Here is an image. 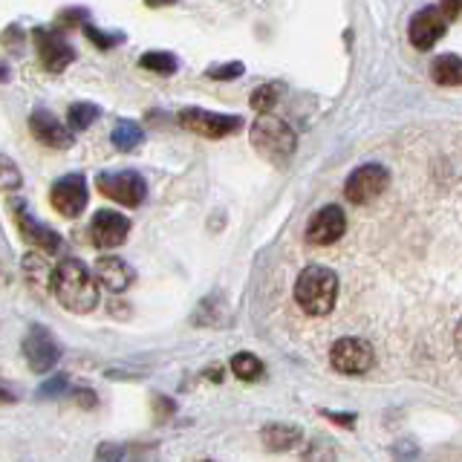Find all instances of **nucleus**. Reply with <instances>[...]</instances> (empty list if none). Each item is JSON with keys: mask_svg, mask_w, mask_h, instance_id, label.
Listing matches in <instances>:
<instances>
[{"mask_svg": "<svg viewBox=\"0 0 462 462\" xmlns=\"http://www.w3.org/2000/svg\"><path fill=\"white\" fill-rule=\"evenodd\" d=\"M50 289L55 292L58 303L76 315H87L98 307V283L93 278V272L76 257H64L61 263L52 269Z\"/></svg>", "mask_w": 462, "mask_h": 462, "instance_id": "obj_1", "label": "nucleus"}, {"mask_svg": "<svg viewBox=\"0 0 462 462\" xmlns=\"http://www.w3.org/2000/svg\"><path fill=\"white\" fill-rule=\"evenodd\" d=\"M338 278L327 266H307L295 281V300L307 315H327L336 307Z\"/></svg>", "mask_w": 462, "mask_h": 462, "instance_id": "obj_2", "label": "nucleus"}, {"mask_svg": "<svg viewBox=\"0 0 462 462\" xmlns=\"http://www.w3.org/2000/svg\"><path fill=\"white\" fill-rule=\"evenodd\" d=\"M249 136H252L254 151L274 165H286L298 148L295 130L289 127L283 119H278V116H257V122L252 125Z\"/></svg>", "mask_w": 462, "mask_h": 462, "instance_id": "obj_3", "label": "nucleus"}, {"mask_svg": "<svg viewBox=\"0 0 462 462\" xmlns=\"http://www.w3.org/2000/svg\"><path fill=\"white\" fill-rule=\"evenodd\" d=\"M180 127L191 130L197 136H206V139H226L231 134H237L243 127L240 116H231V113H211V110H199V107H188L177 116Z\"/></svg>", "mask_w": 462, "mask_h": 462, "instance_id": "obj_4", "label": "nucleus"}, {"mask_svg": "<svg viewBox=\"0 0 462 462\" xmlns=\"http://www.w3.org/2000/svg\"><path fill=\"white\" fill-rule=\"evenodd\" d=\"M390 185V171L384 165H361L356 168L344 185V197L353 202V206H367L375 197L384 194V188Z\"/></svg>", "mask_w": 462, "mask_h": 462, "instance_id": "obj_5", "label": "nucleus"}, {"mask_svg": "<svg viewBox=\"0 0 462 462\" xmlns=\"http://www.w3.org/2000/svg\"><path fill=\"white\" fill-rule=\"evenodd\" d=\"M96 185L105 197H110L113 202H119V206H127V208H136L144 199V194H148V185H144L142 173H136V171L98 173Z\"/></svg>", "mask_w": 462, "mask_h": 462, "instance_id": "obj_6", "label": "nucleus"}, {"mask_svg": "<svg viewBox=\"0 0 462 462\" xmlns=\"http://www.w3.org/2000/svg\"><path fill=\"white\" fill-rule=\"evenodd\" d=\"M329 365L344 375H361L373 367V346L365 338H341L332 344Z\"/></svg>", "mask_w": 462, "mask_h": 462, "instance_id": "obj_7", "label": "nucleus"}, {"mask_svg": "<svg viewBox=\"0 0 462 462\" xmlns=\"http://www.w3.org/2000/svg\"><path fill=\"white\" fill-rule=\"evenodd\" d=\"M23 358L35 373H47L58 365V358H61V346H58L50 329L35 324V327H29L23 338Z\"/></svg>", "mask_w": 462, "mask_h": 462, "instance_id": "obj_8", "label": "nucleus"}, {"mask_svg": "<svg viewBox=\"0 0 462 462\" xmlns=\"http://www.w3.org/2000/svg\"><path fill=\"white\" fill-rule=\"evenodd\" d=\"M87 199H90V191H87V180L81 173H67L50 191L52 208L64 217H79L87 208Z\"/></svg>", "mask_w": 462, "mask_h": 462, "instance_id": "obj_9", "label": "nucleus"}, {"mask_svg": "<svg viewBox=\"0 0 462 462\" xmlns=\"http://www.w3.org/2000/svg\"><path fill=\"white\" fill-rule=\"evenodd\" d=\"M12 208H14V223H18V231L35 245V249H41V254H61L64 252V240L58 237L50 226L38 223L35 217L29 214L26 202H14Z\"/></svg>", "mask_w": 462, "mask_h": 462, "instance_id": "obj_10", "label": "nucleus"}, {"mask_svg": "<svg viewBox=\"0 0 462 462\" xmlns=\"http://www.w3.org/2000/svg\"><path fill=\"white\" fill-rule=\"evenodd\" d=\"M130 235V220L119 211H98L90 223V243L96 249H116Z\"/></svg>", "mask_w": 462, "mask_h": 462, "instance_id": "obj_11", "label": "nucleus"}, {"mask_svg": "<svg viewBox=\"0 0 462 462\" xmlns=\"http://www.w3.org/2000/svg\"><path fill=\"white\" fill-rule=\"evenodd\" d=\"M32 38L38 43V58H41L43 69L64 72L72 61H76V52H72V47L55 32V29H35Z\"/></svg>", "mask_w": 462, "mask_h": 462, "instance_id": "obj_12", "label": "nucleus"}, {"mask_svg": "<svg viewBox=\"0 0 462 462\" xmlns=\"http://www.w3.org/2000/svg\"><path fill=\"white\" fill-rule=\"evenodd\" d=\"M445 29H448V18L442 14V9L439 6H425L411 18L408 35H411V43L416 50H430L433 43L445 35Z\"/></svg>", "mask_w": 462, "mask_h": 462, "instance_id": "obj_13", "label": "nucleus"}, {"mask_svg": "<svg viewBox=\"0 0 462 462\" xmlns=\"http://www.w3.org/2000/svg\"><path fill=\"white\" fill-rule=\"evenodd\" d=\"M346 231V214L338 206H324L318 214H312V220L307 226V243L312 245H332L341 240Z\"/></svg>", "mask_w": 462, "mask_h": 462, "instance_id": "obj_14", "label": "nucleus"}, {"mask_svg": "<svg viewBox=\"0 0 462 462\" xmlns=\"http://www.w3.org/2000/svg\"><path fill=\"white\" fill-rule=\"evenodd\" d=\"M29 130H32V136L41 144H47V148L64 151L72 144V134L55 119L50 110H35L32 116H29Z\"/></svg>", "mask_w": 462, "mask_h": 462, "instance_id": "obj_15", "label": "nucleus"}, {"mask_svg": "<svg viewBox=\"0 0 462 462\" xmlns=\"http://www.w3.org/2000/svg\"><path fill=\"white\" fill-rule=\"evenodd\" d=\"M96 283H101L105 289H110V292H125V289L134 283V269H130L122 257H116V254H105V257H98V263H96Z\"/></svg>", "mask_w": 462, "mask_h": 462, "instance_id": "obj_16", "label": "nucleus"}, {"mask_svg": "<svg viewBox=\"0 0 462 462\" xmlns=\"http://www.w3.org/2000/svg\"><path fill=\"white\" fill-rule=\"evenodd\" d=\"M260 439L269 448V451H292V448L303 439V430L298 425H283V422H274L266 425Z\"/></svg>", "mask_w": 462, "mask_h": 462, "instance_id": "obj_17", "label": "nucleus"}, {"mask_svg": "<svg viewBox=\"0 0 462 462\" xmlns=\"http://www.w3.org/2000/svg\"><path fill=\"white\" fill-rule=\"evenodd\" d=\"M21 266H23V278L29 281V286H32L35 292H47L52 286V269L41 254H26Z\"/></svg>", "mask_w": 462, "mask_h": 462, "instance_id": "obj_18", "label": "nucleus"}, {"mask_svg": "<svg viewBox=\"0 0 462 462\" xmlns=\"http://www.w3.org/2000/svg\"><path fill=\"white\" fill-rule=\"evenodd\" d=\"M430 79L442 87H462V58L442 55L430 64Z\"/></svg>", "mask_w": 462, "mask_h": 462, "instance_id": "obj_19", "label": "nucleus"}, {"mask_svg": "<svg viewBox=\"0 0 462 462\" xmlns=\"http://www.w3.org/2000/svg\"><path fill=\"white\" fill-rule=\"evenodd\" d=\"M113 144L119 148L122 153H130V151H136L142 139H144V130L136 125V122H130V119H122V122H116L113 127Z\"/></svg>", "mask_w": 462, "mask_h": 462, "instance_id": "obj_20", "label": "nucleus"}, {"mask_svg": "<svg viewBox=\"0 0 462 462\" xmlns=\"http://www.w3.org/2000/svg\"><path fill=\"white\" fill-rule=\"evenodd\" d=\"M231 373L243 382H257L260 375H263V361L252 353H237L235 358H231Z\"/></svg>", "mask_w": 462, "mask_h": 462, "instance_id": "obj_21", "label": "nucleus"}, {"mask_svg": "<svg viewBox=\"0 0 462 462\" xmlns=\"http://www.w3.org/2000/svg\"><path fill=\"white\" fill-rule=\"evenodd\" d=\"M139 64L151 72H159V76H173L177 72V55L171 52H144L139 58Z\"/></svg>", "mask_w": 462, "mask_h": 462, "instance_id": "obj_22", "label": "nucleus"}, {"mask_svg": "<svg viewBox=\"0 0 462 462\" xmlns=\"http://www.w3.org/2000/svg\"><path fill=\"white\" fill-rule=\"evenodd\" d=\"M281 90H283L281 84H260L257 90L252 93V107H254L257 113L269 116V113H272V107L278 105V98H281Z\"/></svg>", "mask_w": 462, "mask_h": 462, "instance_id": "obj_23", "label": "nucleus"}, {"mask_svg": "<svg viewBox=\"0 0 462 462\" xmlns=\"http://www.w3.org/2000/svg\"><path fill=\"white\" fill-rule=\"evenodd\" d=\"M96 119H98V107L96 105H87V101H79V105H72L69 113H67V122H69L72 130H87Z\"/></svg>", "mask_w": 462, "mask_h": 462, "instance_id": "obj_24", "label": "nucleus"}, {"mask_svg": "<svg viewBox=\"0 0 462 462\" xmlns=\"http://www.w3.org/2000/svg\"><path fill=\"white\" fill-rule=\"evenodd\" d=\"M21 185H23V177L18 165H14L9 156L0 153V191H18Z\"/></svg>", "mask_w": 462, "mask_h": 462, "instance_id": "obj_25", "label": "nucleus"}, {"mask_svg": "<svg viewBox=\"0 0 462 462\" xmlns=\"http://www.w3.org/2000/svg\"><path fill=\"white\" fill-rule=\"evenodd\" d=\"M84 35H87V38H90V41L96 43V47H98V50H110V47H113V43H119V41H125V35H119V32H116V35H107V32H98V29H96L93 23H84Z\"/></svg>", "mask_w": 462, "mask_h": 462, "instance_id": "obj_26", "label": "nucleus"}, {"mask_svg": "<svg viewBox=\"0 0 462 462\" xmlns=\"http://www.w3.org/2000/svg\"><path fill=\"white\" fill-rule=\"evenodd\" d=\"M96 462H127V448H125V445L105 442V445L98 448Z\"/></svg>", "mask_w": 462, "mask_h": 462, "instance_id": "obj_27", "label": "nucleus"}, {"mask_svg": "<svg viewBox=\"0 0 462 462\" xmlns=\"http://www.w3.org/2000/svg\"><path fill=\"white\" fill-rule=\"evenodd\" d=\"M240 76H243V64L240 61L220 64V67H211L208 69V79H217V81H223V79H240Z\"/></svg>", "mask_w": 462, "mask_h": 462, "instance_id": "obj_28", "label": "nucleus"}, {"mask_svg": "<svg viewBox=\"0 0 462 462\" xmlns=\"http://www.w3.org/2000/svg\"><path fill=\"white\" fill-rule=\"evenodd\" d=\"M64 390H67V379H64V375H55L52 382H47V384H41V387H38V396H41V399H55V396H61Z\"/></svg>", "mask_w": 462, "mask_h": 462, "instance_id": "obj_29", "label": "nucleus"}, {"mask_svg": "<svg viewBox=\"0 0 462 462\" xmlns=\"http://www.w3.org/2000/svg\"><path fill=\"white\" fill-rule=\"evenodd\" d=\"M324 416H329L332 422H338V425H346V428H353L356 425V419H353V413H324Z\"/></svg>", "mask_w": 462, "mask_h": 462, "instance_id": "obj_30", "label": "nucleus"}, {"mask_svg": "<svg viewBox=\"0 0 462 462\" xmlns=\"http://www.w3.org/2000/svg\"><path fill=\"white\" fill-rule=\"evenodd\" d=\"M76 393H79V404H84V408H93L96 404L93 390H76Z\"/></svg>", "mask_w": 462, "mask_h": 462, "instance_id": "obj_31", "label": "nucleus"}, {"mask_svg": "<svg viewBox=\"0 0 462 462\" xmlns=\"http://www.w3.org/2000/svg\"><path fill=\"white\" fill-rule=\"evenodd\" d=\"M14 399H18V396H14V390L0 382V402H14Z\"/></svg>", "mask_w": 462, "mask_h": 462, "instance_id": "obj_32", "label": "nucleus"}, {"mask_svg": "<svg viewBox=\"0 0 462 462\" xmlns=\"http://www.w3.org/2000/svg\"><path fill=\"white\" fill-rule=\"evenodd\" d=\"M454 344H457V350H459V356H462V324H459L457 332H454Z\"/></svg>", "mask_w": 462, "mask_h": 462, "instance_id": "obj_33", "label": "nucleus"}, {"mask_svg": "<svg viewBox=\"0 0 462 462\" xmlns=\"http://www.w3.org/2000/svg\"><path fill=\"white\" fill-rule=\"evenodd\" d=\"M9 79V69L6 67H0V81H6Z\"/></svg>", "mask_w": 462, "mask_h": 462, "instance_id": "obj_34", "label": "nucleus"}, {"mask_svg": "<svg viewBox=\"0 0 462 462\" xmlns=\"http://www.w3.org/2000/svg\"><path fill=\"white\" fill-rule=\"evenodd\" d=\"M202 462H214V459H202Z\"/></svg>", "mask_w": 462, "mask_h": 462, "instance_id": "obj_35", "label": "nucleus"}]
</instances>
